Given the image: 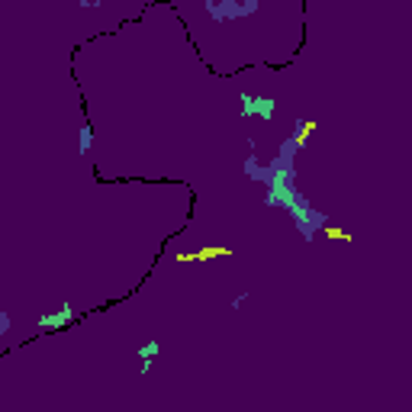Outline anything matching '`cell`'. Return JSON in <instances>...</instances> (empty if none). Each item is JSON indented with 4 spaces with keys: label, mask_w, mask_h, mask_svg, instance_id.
I'll return each instance as SVG.
<instances>
[{
    "label": "cell",
    "mask_w": 412,
    "mask_h": 412,
    "mask_svg": "<svg viewBox=\"0 0 412 412\" xmlns=\"http://www.w3.org/2000/svg\"><path fill=\"white\" fill-rule=\"evenodd\" d=\"M158 351H161V348H158V341H148V345L139 348V357H155Z\"/></svg>",
    "instance_id": "cell-4"
},
{
    "label": "cell",
    "mask_w": 412,
    "mask_h": 412,
    "mask_svg": "<svg viewBox=\"0 0 412 412\" xmlns=\"http://www.w3.org/2000/svg\"><path fill=\"white\" fill-rule=\"evenodd\" d=\"M309 129H315V122H300V132H296V139H293L296 148L306 145V139H309Z\"/></svg>",
    "instance_id": "cell-3"
},
{
    "label": "cell",
    "mask_w": 412,
    "mask_h": 412,
    "mask_svg": "<svg viewBox=\"0 0 412 412\" xmlns=\"http://www.w3.org/2000/svg\"><path fill=\"white\" fill-rule=\"evenodd\" d=\"M7 329H10V315H7V312H4V315H0V335H4V332H7Z\"/></svg>",
    "instance_id": "cell-6"
},
{
    "label": "cell",
    "mask_w": 412,
    "mask_h": 412,
    "mask_svg": "<svg viewBox=\"0 0 412 412\" xmlns=\"http://www.w3.org/2000/svg\"><path fill=\"white\" fill-rule=\"evenodd\" d=\"M90 142H94V135H90V129H81V155H87V152H90Z\"/></svg>",
    "instance_id": "cell-5"
},
{
    "label": "cell",
    "mask_w": 412,
    "mask_h": 412,
    "mask_svg": "<svg viewBox=\"0 0 412 412\" xmlns=\"http://www.w3.org/2000/svg\"><path fill=\"white\" fill-rule=\"evenodd\" d=\"M71 319H74V309L65 303L58 312H52V315H39V326H42V329H61V326H68Z\"/></svg>",
    "instance_id": "cell-1"
},
{
    "label": "cell",
    "mask_w": 412,
    "mask_h": 412,
    "mask_svg": "<svg viewBox=\"0 0 412 412\" xmlns=\"http://www.w3.org/2000/svg\"><path fill=\"white\" fill-rule=\"evenodd\" d=\"M245 110H242V116H251V113H261L264 119H270V113H274V100H267V97H258V100H251L248 94H245Z\"/></svg>",
    "instance_id": "cell-2"
}]
</instances>
